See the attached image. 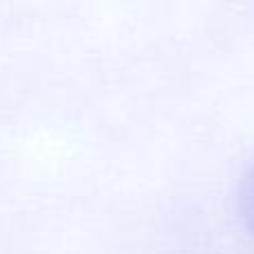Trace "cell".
Segmentation results:
<instances>
[{"label":"cell","instance_id":"cell-1","mask_svg":"<svg viewBox=\"0 0 254 254\" xmlns=\"http://www.w3.org/2000/svg\"><path fill=\"white\" fill-rule=\"evenodd\" d=\"M239 212L246 228L254 234V165L243 174L239 183Z\"/></svg>","mask_w":254,"mask_h":254}]
</instances>
